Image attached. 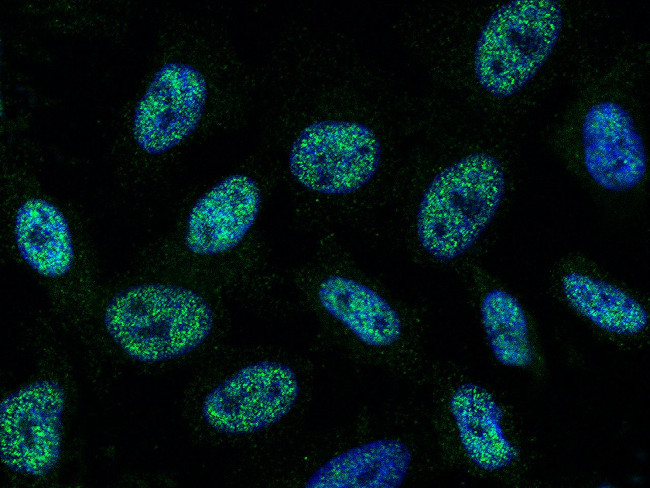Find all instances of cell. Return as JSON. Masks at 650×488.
I'll list each match as a JSON object with an SVG mask.
<instances>
[{
  "label": "cell",
  "instance_id": "1",
  "mask_svg": "<svg viewBox=\"0 0 650 488\" xmlns=\"http://www.w3.org/2000/svg\"><path fill=\"white\" fill-rule=\"evenodd\" d=\"M213 312L186 287L143 283L119 291L108 302L104 325L132 359L157 363L184 356L210 335Z\"/></svg>",
  "mask_w": 650,
  "mask_h": 488
},
{
  "label": "cell",
  "instance_id": "2",
  "mask_svg": "<svg viewBox=\"0 0 650 488\" xmlns=\"http://www.w3.org/2000/svg\"><path fill=\"white\" fill-rule=\"evenodd\" d=\"M504 190L503 167L488 153L470 154L441 170L418 207L421 246L439 261L463 254L491 222Z\"/></svg>",
  "mask_w": 650,
  "mask_h": 488
},
{
  "label": "cell",
  "instance_id": "3",
  "mask_svg": "<svg viewBox=\"0 0 650 488\" xmlns=\"http://www.w3.org/2000/svg\"><path fill=\"white\" fill-rule=\"evenodd\" d=\"M561 28L562 10L555 0H514L499 7L475 47L481 87L498 98L519 92L550 56Z\"/></svg>",
  "mask_w": 650,
  "mask_h": 488
},
{
  "label": "cell",
  "instance_id": "4",
  "mask_svg": "<svg viewBox=\"0 0 650 488\" xmlns=\"http://www.w3.org/2000/svg\"><path fill=\"white\" fill-rule=\"evenodd\" d=\"M382 156L374 131L361 123L322 120L294 140L289 168L303 187L326 195L359 190L376 174Z\"/></svg>",
  "mask_w": 650,
  "mask_h": 488
},
{
  "label": "cell",
  "instance_id": "5",
  "mask_svg": "<svg viewBox=\"0 0 650 488\" xmlns=\"http://www.w3.org/2000/svg\"><path fill=\"white\" fill-rule=\"evenodd\" d=\"M65 392L54 380H37L0 404V456L17 473L42 477L61 455Z\"/></svg>",
  "mask_w": 650,
  "mask_h": 488
},
{
  "label": "cell",
  "instance_id": "6",
  "mask_svg": "<svg viewBox=\"0 0 650 488\" xmlns=\"http://www.w3.org/2000/svg\"><path fill=\"white\" fill-rule=\"evenodd\" d=\"M300 393L295 371L275 361L240 368L205 397L202 415L215 431L244 435L266 429L294 407Z\"/></svg>",
  "mask_w": 650,
  "mask_h": 488
},
{
  "label": "cell",
  "instance_id": "7",
  "mask_svg": "<svg viewBox=\"0 0 650 488\" xmlns=\"http://www.w3.org/2000/svg\"><path fill=\"white\" fill-rule=\"evenodd\" d=\"M207 94L205 77L194 66L181 62L163 65L134 111L132 129L138 147L159 155L183 142L201 120Z\"/></svg>",
  "mask_w": 650,
  "mask_h": 488
},
{
  "label": "cell",
  "instance_id": "8",
  "mask_svg": "<svg viewBox=\"0 0 650 488\" xmlns=\"http://www.w3.org/2000/svg\"><path fill=\"white\" fill-rule=\"evenodd\" d=\"M582 139L585 168L601 187L626 191L644 177L646 154L642 137L630 114L618 103L594 104L584 118Z\"/></svg>",
  "mask_w": 650,
  "mask_h": 488
},
{
  "label": "cell",
  "instance_id": "9",
  "mask_svg": "<svg viewBox=\"0 0 650 488\" xmlns=\"http://www.w3.org/2000/svg\"><path fill=\"white\" fill-rule=\"evenodd\" d=\"M257 182L245 174L225 177L192 207L185 244L198 255H216L236 247L255 223L261 205Z\"/></svg>",
  "mask_w": 650,
  "mask_h": 488
},
{
  "label": "cell",
  "instance_id": "10",
  "mask_svg": "<svg viewBox=\"0 0 650 488\" xmlns=\"http://www.w3.org/2000/svg\"><path fill=\"white\" fill-rule=\"evenodd\" d=\"M450 411L468 458L484 470H500L517 457V448L506 437L503 411L484 387L467 382L453 392Z\"/></svg>",
  "mask_w": 650,
  "mask_h": 488
},
{
  "label": "cell",
  "instance_id": "11",
  "mask_svg": "<svg viewBox=\"0 0 650 488\" xmlns=\"http://www.w3.org/2000/svg\"><path fill=\"white\" fill-rule=\"evenodd\" d=\"M409 448L399 440L378 439L345 450L318 467L307 488H397L411 464Z\"/></svg>",
  "mask_w": 650,
  "mask_h": 488
},
{
  "label": "cell",
  "instance_id": "12",
  "mask_svg": "<svg viewBox=\"0 0 650 488\" xmlns=\"http://www.w3.org/2000/svg\"><path fill=\"white\" fill-rule=\"evenodd\" d=\"M318 297L329 315L369 346L387 347L401 336L399 314L381 295L362 283L332 275L321 282Z\"/></svg>",
  "mask_w": 650,
  "mask_h": 488
},
{
  "label": "cell",
  "instance_id": "13",
  "mask_svg": "<svg viewBox=\"0 0 650 488\" xmlns=\"http://www.w3.org/2000/svg\"><path fill=\"white\" fill-rule=\"evenodd\" d=\"M14 235L21 257L40 275L57 278L71 270L74 248L69 225L51 202L24 201L16 212Z\"/></svg>",
  "mask_w": 650,
  "mask_h": 488
},
{
  "label": "cell",
  "instance_id": "14",
  "mask_svg": "<svg viewBox=\"0 0 650 488\" xmlns=\"http://www.w3.org/2000/svg\"><path fill=\"white\" fill-rule=\"evenodd\" d=\"M562 288L570 306L603 330L621 335L636 334L648 323L643 306L608 282L570 272L563 278Z\"/></svg>",
  "mask_w": 650,
  "mask_h": 488
},
{
  "label": "cell",
  "instance_id": "15",
  "mask_svg": "<svg viewBox=\"0 0 650 488\" xmlns=\"http://www.w3.org/2000/svg\"><path fill=\"white\" fill-rule=\"evenodd\" d=\"M481 319L488 344L499 363L525 367L532 362L526 315L512 294L501 289L489 291L481 303Z\"/></svg>",
  "mask_w": 650,
  "mask_h": 488
}]
</instances>
